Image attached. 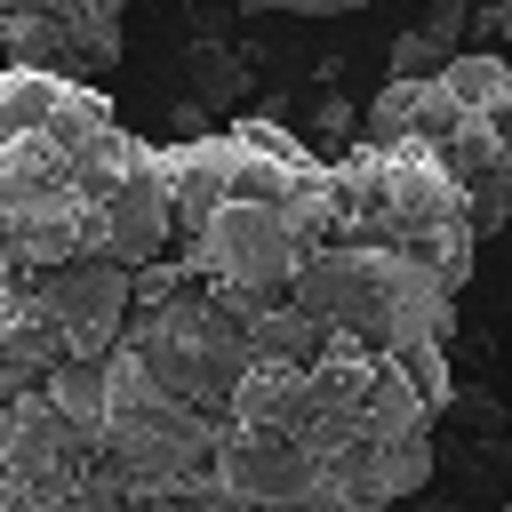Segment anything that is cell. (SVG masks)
Listing matches in <instances>:
<instances>
[{
	"instance_id": "6da1fadb",
	"label": "cell",
	"mask_w": 512,
	"mask_h": 512,
	"mask_svg": "<svg viewBox=\"0 0 512 512\" xmlns=\"http://www.w3.org/2000/svg\"><path fill=\"white\" fill-rule=\"evenodd\" d=\"M448 408V352L392 360L336 336L320 368L256 360L216 432L200 512H400L432 496Z\"/></svg>"
},
{
	"instance_id": "7a4b0ae2",
	"label": "cell",
	"mask_w": 512,
	"mask_h": 512,
	"mask_svg": "<svg viewBox=\"0 0 512 512\" xmlns=\"http://www.w3.org/2000/svg\"><path fill=\"white\" fill-rule=\"evenodd\" d=\"M176 240L168 152L128 136L120 112L64 72H0V264L144 272Z\"/></svg>"
},
{
	"instance_id": "3957f363",
	"label": "cell",
	"mask_w": 512,
	"mask_h": 512,
	"mask_svg": "<svg viewBox=\"0 0 512 512\" xmlns=\"http://www.w3.org/2000/svg\"><path fill=\"white\" fill-rule=\"evenodd\" d=\"M328 168L280 120H240L200 144H168L176 256L208 288L288 296L328 240Z\"/></svg>"
},
{
	"instance_id": "277c9868",
	"label": "cell",
	"mask_w": 512,
	"mask_h": 512,
	"mask_svg": "<svg viewBox=\"0 0 512 512\" xmlns=\"http://www.w3.org/2000/svg\"><path fill=\"white\" fill-rule=\"evenodd\" d=\"M360 144H416L432 152L472 216L480 240L512 216V64L504 56H456L440 80H384L360 112Z\"/></svg>"
},
{
	"instance_id": "5b68a950",
	"label": "cell",
	"mask_w": 512,
	"mask_h": 512,
	"mask_svg": "<svg viewBox=\"0 0 512 512\" xmlns=\"http://www.w3.org/2000/svg\"><path fill=\"white\" fill-rule=\"evenodd\" d=\"M328 240L392 248V256L440 272L448 288H464L472 256H480V216H472L464 184L432 152H416V144H352L328 168Z\"/></svg>"
},
{
	"instance_id": "8992f818",
	"label": "cell",
	"mask_w": 512,
	"mask_h": 512,
	"mask_svg": "<svg viewBox=\"0 0 512 512\" xmlns=\"http://www.w3.org/2000/svg\"><path fill=\"white\" fill-rule=\"evenodd\" d=\"M328 336L392 352V360H424L456 344V288L392 248H360V240H320V256L304 264V280L288 288Z\"/></svg>"
},
{
	"instance_id": "52a82bcc",
	"label": "cell",
	"mask_w": 512,
	"mask_h": 512,
	"mask_svg": "<svg viewBox=\"0 0 512 512\" xmlns=\"http://www.w3.org/2000/svg\"><path fill=\"white\" fill-rule=\"evenodd\" d=\"M0 512H192V504L152 496L112 456L96 416L24 392L0 400Z\"/></svg>"
},
{
	"instance_id": "ba28073f",
	"label": "cell",
	"mask_w": 512,
	"mask_h": 512,
	"mask_svg": "<svg viewBox=\"0 0 512 512\" xmlns=\"http://www.w3.org/2000/svg\"><path fill=\"white\" fill-rule=\"evenodd\" d=\"M120 32H128V0H0L8 64L64 72L88 88L120 64Z\"/></svg>"
},
{
	"instance_id": "9c48e42d",
	"label": "cell",
	"mask_w": 512,
	"mask_h": 512,
	"mask_svg": "<svg viewBox=\"0 0 512 512\" xmlns=\"http://www.w3.org/2000/svg\"><path fill=\"white\" fill-rule=\"evenodd\" d=\"M24 272V264H8ZM32 304L56 320V336L72 344V360H112L128 320H136V272L120 264H64V272H24Z\"/></svg>"
},
{
	"instance_id": "30bf717a",
	"label": "cell",
	"mask_w": 512,
	"mask_h": 512,
	"mask_svg": "<svg viewBox=\"0 0 512 512\" xmlns=\"http://www.w3.org/2000/svg\"><path fill=\"white\" fill-rule=\"evenodd\" d=\"M72 368V344L56 336V320L32 304V280L0 264V400L48 392Z\"/></svg>"
},
{
	"instance_id": "8fae6325",
	"label": "cell",
	"mask_w": 512,
	"mask_h": 512,
	"mask_svg": "<svg viewBox=\"0 0 512 512\" xmlns=\"http://www.w3.org/2000/svg\"><path fill=\"white\" fill-rule=\"evenodd\" d=\"M448 64H456V48H440L424 24H408V32L392 40V72H384V80H440Z\"/></svg>"
},
{
	"instance_id": "7c38bea8",
	"label": "cell",
	"mask_w": 512,
	"mask_h": 512,
	"mask_svg": "<svg viewBox=\"0 0 512 512\" xmlns=\"http://www.w3.org/2000/svg\"><path fill=\"white\" fill-rule=\"evenodd\" d=\"M184 288H192L184 256H160V264H144V272H136V312H144V304H168V296H184Z\"/></svg>"
},
{
	"instance_id": "4fadbf2b",
	"label": "cell",
	"mask_w": 512,
	"mask_h": 512,
	"mask_svg": "<svg viewBox=\"0 0 512 512\" xmlns=\"http://www.w3.org/2000/svg\"><path fill=\"white\" fill-rule=\"evenodd\" d=\"M448 416H464L472 432H504V400L496 392H472V384H456V408Z\"/></svg>"
},
{
	"instance_id": "5bb4252c",
	"label": "cell",
	"mask_w": 512,
	"mask_h": 512,
	"mask_svg": "<svg viewBox=\"0 0 512 512\" xmlns=\"http://www.w3.org/2000/svg\"><path fill=\"white\" fill-rule=\"evenodd\" d=\"M232 8H272V16H352L360 0H232Z\"/></svg>"
},
{
	"instance_id": "9a60e30c",
	"label": "cell",
	"mask_w": 512,
	"mask_h": 512,
	"mask_svg": "<svg viewBox=\"0 0 512 512\" xmlns=\"http://www.w3.org/2000/svg\"><path fill=\"white\" fill-rule=\"evenodd\" d=\"M424 32H432L440 48H456V40H464V0H440V8L424 16Z\"/></svg>"
},
{
	"instance_id": "2e32d148",
	"label": "cell",
	"mask_w": 512,
	"mask_h": 512,
	"mask_svg": "<svg viewBox=\"0 0 512 512\" xmlns=\"http://www.w3.org/2000/svg\"><path fill=\"white\" fill-rule=\"evenodd\" d=\"M352 128V104L344 96H320V136H344Z\"/></svg>"
},
{
	"instance_id": "e0dca14e",
	"label": "cell",
	"mask_w": 512,
	"mask_h": 512,
	"mask_svg": "<svg viewBox=\"0 0 512 512\" xmlns=\"http://www.w3.org/2000/svg\"><path fill=\"white\" fill-rule=\"evenodd\" d=\"M400 512H464L456 496H416V504H400Z\"/></svg>"
},
{
	"instance_id": "ac0fdd59",
	"label": "cell",
	"mask_w": 512,
	"mask_h": 512,
	"mask_svg": "<svg viewBox=\"0 0 512 512\" xmlns=\"http://www.w3.org/2000/svg\"><path fill=\"white\" fill-rule=\"evenodd\" d=\"M488 24H496V32L512 40V0H504V8H488Z\"/></svg>"
},
{
	"instance_id": "d6986e66",
	"label": "cell",
	"mask_w": 512,
	"mask_h": 512,
	"mask_svg": "<svg viewBox=\"0 0 512 512\" xmlns=\"http://www.w3.org/2000/svg\"><path fill=\"white\" fill-rule=\"evenodd\" d=\"M424 8H440V0H424Z\"/></svg>"
},
{
	"instance_id": "ffe728a7",
	"label": "cell",
	"mask_w": 512,
	"mask_h": 512,
	"mask_svg": "<svg viewBox=\"0 0 512 512\" xmlns=\"http://www.w3.org/2000/svg\"><path fill=\"white\" fill-rule=\"evenodd\" d=\"M504 512H512V504H504Z\"/></svg>"
}]
</instances>
